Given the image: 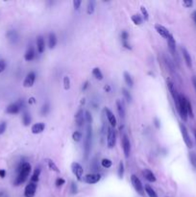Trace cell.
I'll use <instances>...</instances> for the list:
<instances>
[{
	"label": "cell",
	"mask_w": 196,
	"mask_h": 197,
	"mask_svg": "<svg viewBox=\"0 0 196 197\" xmlns=\"http://www.w3.org/2000/svg\"><path fill=\"white\" fill-rule=\"evenodd\" d=\"M32 166L28 162H23L19 165V168H17V176L15 180V186H19L23 184L26 180H27L28 176L31 173Z\"/></svg>",
	"instance_id": "cell-1"
},
{
	"label": "cell",
	"mask_w": 196,
	"mask_h": 197,
	"mask_svg": "<svg viewBox=\"0 0 196 197\" xmlns=\"http://www.w3.org/2000/svg\"><path fill=\"white\" fill-rule=\"evenodd\" d=\"M186 98L184 94H179V99H178V102L175 104L176 105V109L179 113L181 118L184 121H186L189 118V114H188V110H186Z\"/></svg>",
	"instance_id": "cell-2"
},
{
	"label": "cell",
	"mask_w": 196,
	"mask_h": 197,
	"mask_svg": "<svg viewBox=\"0 0 196 197\" xmlns=\"http://www.w3.org/2000/svg\"><path fill=\"white\" fill-rule=\"evenodd\" d=\"M92 124H87V136L84 142V152H85V158L87 159L88 155L91 153V145H92Z\"/></svg>",
	"instance_id": "cell-3"
},
{
	"label": "cell",
	"mask_w": 196,
	"mask_h": 197,
	"mask_svg": "<svg viewBox=\"0 0 196 197\" xmlns=\"http://www.w3.org/2000/svg\"><path fill=\"white\" fill-rule=\"evenodd\" d=\"M131 183L134 186V189H135V191L140 195V196H144V186L143 185H142L141 181L139 180V178L137 177L135 174L131 175Z\"/></svg>",
	"instance_id": "cell-4"
},
{
	"label": "cell",
	"mask_w": 196,
	"mask_h": 197,
	"mask_svg": "<svg viewBox=\"0 0 196 197\" xmlns=\"http://www.w3.org/2000/svg\"><path fill=\"white\" fill-rule=\"evenodd\" d=\"M24 107V101L23 100H19L15 103H12L9 105L6 108V112L7 113L10 114H16L20 112V110Z\"/></svg>",
	"instance_id": "cell-5"
},
{
	"label": "cell",
	"mask_w": 196,
	"mask_h": 197,
	"mask_svg": "<svg viewBox=\"0 0 196 197\" xmlns=\"http://www.w3.org/2000/svg\"><path fill=\"white\" fill-rule=\"evenodd\" d=\"M179 126H180L181 134H182V137H183V139H184V141L185 143V145L188 146L189 148H192L193 147V142H192V140L190 139V136L189 134L188 129H186V127L185 126L183 123H180Z\"/></svg>",
	"instance_id": "cell-6"
},
{
	"label": "cell",
	"mask_w": 196,
	"mask_h": 197,
	"mask_svg": "<svg viewBox=\"0 0 196 197\" xmlns=\"http://www.w3.org/2000/svg\"><path fill=\"white\" fill-rule=\"evenodd\" d=\"M166 40H167V44H168L169 51H170L172 56L174 57V61H176V62H179V58H178L177 50H176V41H175V39L173 37V35L170 34V36H169Z\"/></svg>",
	"instance_id": "cell-7"
},
{
	"label": "cell",
	"mask_w": 196,
	"mask_h": 197,
	"mask_svg": "<svg viewBox=\"0 0 196 197\" xmlns=\"http://www.w3.org/2000/svg\"><path fill=\"white\" fill-rule=\"evenodd\" d=\"M122 148H123V153L124 156H125L126 159H128L130 157L131 154V142H130V139L129 137L126 135V134H124L122 136Z\"/></svg>",
	"instance_id": "cell-8"
},
{
	"label": "cell",
	"mask_w": 196,
	"mask_h": 197,
	"mask_svg": "<svg viewBox=\"0 0 196 197\" xmlns=\"http://www.w3.org/2000/svg\"><path fill=\"white\" fill-rule=\"evenodd\" d=\"M117 143V133L112 128H109L108 135H107V146L109 149H112L115 146Z\"/></svg>",
	"instance_id": "cell-9"
},
{
	"label": "cell",
	"mask_w": 196,
	"mask_h": 197,
	"mask_svg": "<svg viewBox=\"0 0 196 197\" xmlns=\"http://www.w3.org/2000/svg\"><path fill=\"white\" fill-rule=\"evenodd\" d=\"M71 169H72V172L75 175V177L77 178V180L82 181V177H83V173H84L83 166L79 163L74 162V163H72V165H71Z\"/></svg>",
	"instance_id": "cell-10"
},
{
	"label": "cell",
	"mask_w": 196,
	"mask_h": 197,
	"mask_svg": "<svg viewBox=\"0 0 196 197\" xmlns=\"http://www.w3.org/2000/svg\"><path fill=\"white\" fill-rule=\"evenodd\" d=\"M36 73L34 72V71H30V72L26 75L24 81H23V87L25 88H31L34 86L35 84V81H36Z\"/></svg>",
	"instance_id": "cell-11"
},
{
	"label": "cell",
	"mask_w": 196,
	"mask_h": 197,
	"mask_svg": "<svg viewBox=\"0 0 196 197\" xmlns=\"http://www.w3.org/2000/svg\"><path fill=\"white\" fill-rule=\"evenodd\" d=\"M101 180V175L97 174V173H92V174H87L84 177V181L87 184H96Z\"/></svg>",
	"instance_id": "cell-12"
},
{
	"label": "cell",
	"mask_w": 196,
	"mask_h": 197,
	"mask_svg": "<svg viewBox=\"0 0 196 197\" xmlns=\"http://www.w3.org/2000/svg\"><path fill=\"white\" fill-rule=\"evenodd\" d=\"M166 84H167L168 91H169V92H170V94H171V96L173 98V100H174V103L176 104L178 102V99H179V94L180 93L177 92V89H176V88H175V86H174L172 81L168 80Z\"/></svg>",
	"instance_id": "cell-13"
},
{
	"label": "cell",
	"mask_w": 196,
	"mask_h": 197,
	"mask_svg": "<svg viewBox=\"0 0 196 197\" xmlns=\"http://www.w3.org/2000/svg\"><path fill=\"white\" fill-rule=\"evenodd\" d=\"M36 191H37V184L30 182L27 186H25L24 190V196L25 197H34Z\"/></svg>",
	"instance_id": "cell-14"
},
{
	"label": "cell",
	"mask_w": 196,
	"mask_h": 197,
	"mask_svg": "<svg viewBox=\"0 0 196 197\" xmlns=\"http://www.w3.org/2000/svg\"><path fill=\"white\" fill-rule=\"evenodd\" d=\"M85 121H86L85 113H84L83 109H80V110H78V112L75 114V122H76L77 127H82L85 124Z\"/></svg>",
	"instance_id": "cell-15"
},
{
	"label": "cell",
	"mask_w": 196,
	"mask_h": 197,
	"mask_svg": "<svg viewBox=\"0 0 196 197\" xmlns=\"http://www.w3.org/2000/svg\"><path fill=\"white\" fill-rule=\"evenodd\" d=\"M104 113H106V116L107 118H108L110 124L112 125L113 127H115L117 124V118H115V115L113 114V113L109 109V108H105L104 109Z\"/></svg>",
	"instance_id": "cell-16"
},
{
	"label": "cell",
	"mask_w": 196,
	"mask_h": 197,
	"mask_svg": "<svg viewBox=\"0 0 196 197\" xmlns=\"http://www.w3.org/2000/svg\"><path fill=\"white\" fill-rule=\"evenodd\" d=\"M182 54H183V58L185 60L186 66H188L189 68H191L192 67V59H191L190 52L186 50V48L182 47Z\"/></svg>",
	"instance_id": "cell-17"
},
{
	"label": "cell",
	"mask_w": 196,
	"mask_h": 197,
	"mask_svg": "<svg viewBox=\"0 0 196 197\" xmlns=\"http://www.w3.org/2000/svg\"><path fill=\"white\" fill-rule=\"evenodd\" d=\"M155 29H156V31H157V33L158 34H160L162 36L163 38H164V39H167L169 36H170V32H169L164 26H163V25H161V24H156L155 25Z\"/></svg>",
	"instance_id": "cell-18"
},
{
	"label": "cell",
	"mask_w": 196,
	"mask_h": 197,
	"mask_svg": "<svg viewBox=\"0 0 196 197\" xmlns=\"http://www.w3.org/2000/svg\"><path fill=\"white\" fill-rule=\"evenodd\" d=\"M142 175H143V177L146 179L148 182L154 183V182L157 181V178H156L155 174L152 171H151L150 169H148V168L143 169V171H142Z\"/></svg>",
	"instance_id": "cell-19"
},
{
	"label": "cell",
	"mask_w": 196,
	"mask_h": 197,
	"mask_svg": "<svg viewBox=\"0 0 196 197\" xmlns=\"http://www.w3.org/2000/svg\"><path fill=\"white\" fill-rule=\"evenodd\" d=\"M45 129V124L42 123V122H38V123H35L33 126L31 127V131L33 134L35 135H37V134H40L44 131Z\"/></svg>",
	"instance_id": "cell-20"
},
{
	"label": "cell",
	"mask_w": 196,
	"mask_h": 197,
	"mask_svg": "<svg viewBox=\"0 0 196 197\" xmlns=\"http://www.w3.org/2000/svg\"><path fill=\"white\" fill-rule=\"evenodd\" d=\"M35 56H36V52H35V48L30 45L28 47V49L26 50L25 52V54H24V59L25 61H27V62H30V61H33L35 59Z\"/></svg>",
	"instance_id": "cell-21"
},
{
	"label": "cell",
	"mask_w": 196,
	"mask_h": 197,
	"mask_svg": "<svg viewBox=\"0 0 196 197\" xmlns=\"http://www.w3.org/2000/svg\"><path fill=\"white\" fill-rule=\"evenodd\" d=\"M37 49L39 53H43L44 50H45V41H44V38L42 36H39L37 38Z\"/></svg>",
	"instance_id": "cell-22"
},
{
	"label": "cell",
	"mask_w": 196,
	"mask_h": 197,
	"mask_svg": "<svg viewBox=\"0 0 196 197\" xmlns=\"http://www.w3.org/2000/svg\"><path fill=\"white\" fill-rule=\"evenodd\" d=\"M117 113L120 116V118L124 119L125 118V107H124V104L122 101L120 100H117Z\"/></svg>",
	"instance_id": "cell-23"
},
{
	"label": "cell",
	"mask_w": 196,
	"mask_h": 197,
	"mask_svg": "<svg viewBox=\"0 0 196 197\" xmlns=\"http://www.w3.org/2000/svg\"><path fill=\"white\" fill-rule=\"evenodd\" d=\"M58 42V39H57V36L55 33H50L48 36V46L50 49L55 48L56 44Z\"/></svg>",
	"instance_id": "cell-24"
},
{
	"label": "cell",
	"mask_w": 196,
	"mask_h": 197,
	"mask_svg": "<svg viewBox=\"0 0 196 197\" xmlns=\"http://www.w3.org/2000/svg\"><path fill=\"white\" fill-rule=\"evenodd\" d=\"M7 37H8V39H9V41H10L16 42L17 40H19V34H17L16 31H15V30H11V31L8 32Z\"/></svg>",
	"instance_id": "cell-25"
},
{
	"label": "cell",
	"mask_w": 196,
	"mask_h": 197,
	"mask_svg": "<svg viewBox=\"0 0 196 197\" xmlns=\"http://www.w3.org/2000/svg\"><path fill=\"white\" fill-rule=\"evenodd\" d=\"M164 62L166 66L169 68V71H171V72H175V66H174V62L170 60V58H168L166 56L164 57Z\"/></svg>",
	"instance_id": "cell-26"
},
{
	"label": "cell",
	"mask_w": 196,
	"mask_h": 197,
	"mask_svg": "<svg viewBox=\"0 0 196 197\" xmlns=\"http://www.w3.org/2000/svg\"><path fill=\"white\" fill-rule=\"evenodd\" d=\"M40 167H37L35 169V171L31 177V182L37 184L40 180Z\"/></svg>",
	"instance_id": "cell-27"
},
{
	"label": "cell",
	"mask_w": 196,
	"mask_h": 197,
	"mask_svg": "<svg viewBox=\"0 0 196 197\" xmlns=\"http://www.w3.org/2000/svg\"><path fill=\"white\" fill-rule=\"evenodd\" d=\"M144 191H145V193L149 197H158L157 192L154 191V189H152V186H150L149 185H145L144 186Z\"/></svg>",
	"instance_id": "cell-28"
},
{
	"label": "cell",
	"mask_w": 196,
	"mask_h": 197,
	"mask_svg": "<svg viewBox=\"0 0 196 197\" xmlns=\"http://www.w3.org/2000/svg\"><path fill=\"white\" fill-rule=\"evenodd\" d=\"M123 77H124V81H125V83H126L130 88H132L133 85H134V80H133L132 76L130 75V73L127 72V71H125V72L123 73Z\"/></svg>",
	"instance_id": "cell-29"
},
{
	"label": "cell",
	"mask_w": 196,
	"mask_h": 197,
	"mask_svg": "<svg viewBox=\"0 0 196 197\" xmlns=\"http://www.w3.org/2000/svg\"><path fill=\"white\" fill-rule=\"evenodd\" d=\"M131 19L133 21L134 24H136V25H141L142 22H143V19H142V16L140 15H133L131 16Z\"/></svg>",
	"instance_id": "cell-30"
},
{
	"label": "cell",
	"mask_w": 196,
	"mask_h": 197,
	"mask_svg": "<svg viewBox=\"0 0 196 197\" xmlns=\"http://www.w3.org/2000/svg\"><path fill=\"white\" fill-rule=\"evenodd\" d=\"M92 75L95 77V79L99 80V81L103 80V73L101 72V70H100L99 67H94L92 69Z\"/></svg>",
	"instance_id": "cell-31"
},
{
	"label": "cell",
	"mask_w": 196,
	"mask_h": 197,
	"mask_svg": "<svg viewBox=\"0 0 196 197\" xmlns=\"http://www.w3.org/2000/svg\"><path fill=\"white\" fill-rule=\"evenodd\" d=\"M46 163H47L48 168L50 170H52V171H54V172H57V173L60 172V169L58 168V166L56 165V164L53 162L52 160H46Z\"/></svg>",
	"instance_id": "cell-32"
},
{
	"label": "cell",
	"mask_w": 196,
	"mask_h": 197,
	"mask_svg": "<svg viewBox=\"0 0 196 197\" xmlns=\"http://www.w3.org/2000/svg\"><path fill=\"white\" fill-rule=\"evenodd\" d=\"M31 121H32V118H31L30 113H24L23 115H22V122H23V124L25 125V126H29V125L31 124Z\"/></svg>",
	"instance_id": "cell-33"
},
{
	"label": "cell",
	"mask_w": 196,
	"mask_h": 197,
	"mask_svg": "<svg viewBox=\"0 0 196 197\" xmlns=\"http://www.w3.org/2000/svg\"><path fill=\"white\" fill-rule=\"evenodd\" d=\"M95 10V2L94 1H88L87 6V15H92Z\"/></svg>",
	"instance_id": "cell-34"
},
{
	"label": "cell",
	"mask_w": 196,
	"mask_h": 197,
	"mask_svg": "<svg viewBox=\"0 0 196 197\" xmlns=\"http://www.w3.org/2000/svg\"><path fill=\"white\" fill-rule=\"evenodd\" d=\"M121 92H122V94H123L124 98H125V99H126V101H127V102H129V103H131V102H132V100H133V97H132V95H131L130 92L128 91L127 88H123L121 89Z\"/></svg>",
	"instance_id": "cell-35"
},
{
	"label": "cell",
	"mask_w": 196,
	"mask_h": 197,
	"mask_svg": "<svg viewBox=\"0 0 196 197\" xmlns=\"http://www.w3.org/2000/svg\"><path fill=\"white\" fill-rule=\"evenodd\" d=\"M83 138V135H82V132H80V131H75L73 134H72V139L75 142H79V141H81Z\"/></svg>",
	"instance_id": "cell-36"
},
{
	"label": "cell",
	"mask_w": 196,
	"mask_h": 197,
	"mask_svg": "<svg viewBox=\"0 0 196 197\" xmlns=\"http://www.w3.org/2000/svg\"><path fill=\"white\" fill-rule=\"evenodd\" d=\"M140 12H141L142 19H143V20H148L149 19V14H148L147 9L144 6H141L140 7Z\"/></svg>",
	"instance_id": "cell-37"
},
{
	"label": "cell",
	"mask_w": 196,
	"mask_h": 197,
	"mask_svg": "<svg viewBox=\"0 0 196 197\" xmlns=\"http://www.w3.org/2000/svg\"><path fill=\"white\" fill-rule=\"evenodd\" d=\"M101 165L104 168H110L113 165V162L110 159H103L101 161Z\"/></svg>",
	"instance_id": "cell-38"
},
{
	"label": "cell",
	"mask_w": 196,
	"mask_h": 197,
	"mask_svg": "<svg viewBox=\"0 0 196 197\" xmlns=\"http://www.w3.org/2000/svg\"><path fill=\"white\" fill-rule=\"evenodd\" d=\"M117 175L120 179L123 178L124 176V164L123 162H120L118 165V169H117Z\"/></svg>",
	"instance_id": "cell-39"
},
{
	"label": "cell",
	"mask_w": 196,
	"mask_h": 197,
	"mask_svg": "<svg viewBox=\"0 0 196 197\" xmlns=\"http://www.w3.org/2000/svg\"><path fill=\"white\" fill-rule=\"evenodd\" d=\"M186 110H188V114L190 118H193V111H192V106L189 99H186Z\"/></svg>",
	"instance_id": "cell-40"
},
{
	"label": "cell",
	"mask_w": 196,
	"mask_h": 197,
	"mask_svg": "<svg viewBox=\"0 0 196 197\" xmlns=\"http://www.w3.org/2000/svg\"><path fill=\"white\" fill-rule=\"evenodd\" d=\"M63 83H64V88L66 91H68V89L70 88V79L68 76H65L64 77V80H63Z\"/></svg>",
	"instance_id": "cell-41"
},
{
	"label": "cell",
	"mask_w": 196,
	"mask_h": 197,
	"mask_svg": "<svg viewBox=\"0 0 196 197\" xmlns=\"http://www.w3.org/2000/svg\"><path fill=\"white\" fill-rule=\"evenodd\" d=\"M85 119L87 122V124H92V115L90 111H86L85 112Z\"/></svg>",
	"instance_id": "cell-42"
},
{
	"label": "cell",
	"mask_w": 196,
	"mask_h": 197,
	"mask_svg": "<svg viewBox=\"0 0 196 197\" xmlns=\"http://www.w3.org/2000/svg\"><path fill=\"white\" fill-rule=\"evenodd\" d=\"M189 158H190V164L192 165V166L196 168V154H195V153H193V152H190Z\"/></svg>",
	"instance_id": "cell-43"
},
{
	"label": "cell",
	"mask_w": 196,
	"mask_h": 197,
	"mask_svg": "<svg viewBox=\"0 0 196 197\" xmlns=\"http://www.w3.org/2000/svg\"><path fill=\"white\" fill-rule=\"evenodd\" d=\"M49 103L48 102H46L45 104H44L43 106H42V108H41V113L42 114H46L48 112H49V110H50V108H49Z\"/></svg>",
	"instance_id": "cell-44"
},
{
	"label": "cell",
	"mask_w": 196,
	"mask_h": 197,
	"mask_svg": "<svg viewBox=\"0 0 196 197\" xmlns=\"http://www.w3.org/2000/svg\"><path fill=\"white\" fill-rule=\"evenodd\" d=\"M65 183H66V181H65V179H63V178H61V177H59V178H57L56 179V181H55V185H56V186H62L63 185H65Z\"/></svg>",
	"instance_id": "cell-45"
},
{
	"label": "cell",
	"mask_w": 196,
	"mask_h": 197,
	"mask_svg": "<svg viewBox=\"0 0 196 197\" xmlns=\"http://www.w3.org/2000/svg\"><path fill=\"white\" fill-rule=\"evenodd\" d=\"M70 191L72 194H75L77 193L78 191V187H77V185L74 183V182H71V185H70Z\"/></svg>",
	"instance_id": "cell-46"
},
{
	"label": "cell",
	"mask_w": 196,
	"mask_h": 197,
	"mask_svg": "<svg viewBox=\"0 0 196 197\" xmlns=\"http://www.w3.org/2000/svg\"><path fill=\"white\" fill-rule=\"evenodd\" d=\"M6 129H7V123H6L5 121H3V122L0 123V135H2V134H4L5 131H6Z\"/></svg>",
	"instance_id": "cell-47"
},
{
	"label": "cell",
	"mask_w": 196,
	"mask_h": 197,
	"mask_svg": "<svg viewBox=\"0 0 196 197\" xmlns=\"http://www.w3.org/2000/svg\"><path fill=\"white\" fill-rule=\"evenodd\" d=\"M6 61L5 60H0V73H2L3 71L6 69Z\"/></svg>",
	"instance_id": "cell-48"
},
{
	"label": "cell",
	"mask_w": 196,
	"mask_h": 197,
	"mask_svg": "<svg viewBox=\"0 0 196 197\" xmlns=\"http://www.w3.org/2000/svg\"><path fill=\"white\" fill-rule=\"evenodd\" d=\"M128 39H129V34L126 31H123L121 33V41H122V42L123 41H128Z\"/></svg>",
	"instance_id": "cell-49"
},
{
	"label": "cell",
	"mask_w": 196,
	"mask_h": 197,
	"mask_svg": "<svg viewBox=\"0 0 196 197\" xmlns=\"http://www.w3.org/2000/svg\"><path fill=\"white\" fill-rule=\"evenodd\" d=\"M193 5V1L192 0H184L183 1V6H185V8H190Z\"/></svg>",
	"instance_id": "cell-50"
},
{
	"label": "cell",
	"mask_w": 196,
	"mask_h": 197,
	"mask_svg": "<svg viewBox=\"0 0 196 197\" xmlns=\"http://www.w3.org/2000/svg\"><path fill=\"white\" fill-rule=\"evenodd\" d=\"M81 4H82L81 0H74V1H73V6H74L75 10H79V8H80V6H81Z\"/></svg>",
	"instance_id": "cell-51"
},
{
	"label": "cell",
	"mask_w": 196,
	"mask_h": 197,
	"mask_svg": "<svg viewBox=\"0 0 196 197\" xmlns=\"http://www.w3.org/2000/svg\"><path fill=\"white\" fill-rule=\"evenodd\" d=\"M122 44H123V46L125 47V48H127V49H132V47H131V45H130V43H129L128 41H123Z\"/></svg>",
	"instance_id": "cell-52"
},
{
	"label": "cell",
	"mask_w": 196,
	"mask_h": 197,
	"mask_svg": "<svg viewBox=\"0 0 196 197\" xmlns=\"http://www.w3.org/2000/svg\"><path fill=\"white\" fill-rule=\"evenodd\" d=\"M0 197H9V194L7 193V191H0Z\"/></svg>",
	"instance_id": "cell-53"
},
{
	"label": "cell",
	"mask_w": 196,
	"mask_h": 197,
	"mask_svg": "<svg viewBox=\"0 0 196 197\" xmlns=\"http://www.w3.org/2000/svg\"><path fill=\"white\" fill-rule=\"evenodd\" d=\"M6 176V170L4 169H0V177L1 178H4Z\"/></svg>",
	"instance_id": "cell-54"
},
{
	"label": "cell",
	"mask_w": 196,
	"mask_h": 197,
	"mask_svg": "<svg viewBox=\"0 0 196 197\" xmlns=\"http://www.w3.org/2000/svg\"><path fill=\"white\" fill-rule=\"evenodd\" d=\"M191 81H192V85L195 88V91H196V76H192V79H191Z\"/></svg>",
	"instance_id": "cell-55"
},
{
	"label": "cell",
	"mask_w": 196,
	"mask_h": 197,
	"mask_svg": "<svg viewBox=\"0 0 196 197\" xmlns=\"http://www.w3.org/2000/svg\"><path fill=\"white\" fill-rule=\"evenodd\" d=\"M154 124H155V126H156V128H160V121H159V119L156 118L155 119H154Z\"/></svg>",
	"instance_id": "cell-56"
},
{
	"label": "cell",
	"mask_w": 196,
	"mask_h": 197,
	"mask_svg": "<svg viewBox=\"0 0 196 197\" xmlns=\"http://www.w3.org/2000/svg\"><path fill=\"white\" fill-rule=\"evenodd\" d=\"M104 89L107 92H111V87H110V85H106L105 87H104Z\"/></svg>",
	"instance_id": "cell-57"
},
{
	"label": "cell",
	"mask_w": 196,
	"mask_h": 197,
	"mask_svg": "<svg viewBox=\"0 0 196 197\" xmlns=\"http://www.w3.org/2000/svg\"><path fill=\"white\" fill-rule=\"evenodd\" d=\"M191 17H192L193 21H194V22H195V24H196V11H194V12L192 13V15H191Z\"/></svg>",
	"instance_id": "cell-58"
},
{
	"label": "cell",
	"mask_w": 196,
	"mask_h": 197,
	"mask_svg": "<svg viewBox=\"0 0 196 197\" xmlns=\"http://www.w3.org/2000/svg\"><path fill=\"white\" fill-rule=\"evenodd\" d=\"M87 87H88V82L87 81V82H85V83H84V86H83L82 89H83V91H86V89L87 88Z\"/></svg>",
	"instance_id": "cell-59"
},
{
	"label": "cell",
	"mask_w": 196,
	"mask_h": 197,
	"mask_svg": "<svg viewBox=\"0 0 196 197\" xmlns=\"http://www.w3.org/2000/svg\"><path fill=\"white\" fill-rule=\"evenodd\" d=\"M29 103L31 104V103H35V98H30V99H29Z\"/></svg>",
	"instance_id": "cell-60"
},
{
	"label": "cell",
	"mask_w": 196,
	"mask_h": 197,
	"mask_svg": "<svg viewBox=\"0 0 196 197\" xmlns=\"http://www.w3.org/2000/svg\"><path fill=\"white\" fill-rule=\"evenodd\" d=\"M193 133H194V139H195V141H196V129L193 130Z\"/></svg>",
	"instance_id": "cell-61"
}]
</instances>
